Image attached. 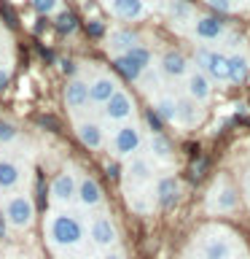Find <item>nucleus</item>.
<instances>
[{
	"instance_id": "nucleus-31",
	"label": "nucleus",
	"mask_w": 250,
	"mask_h": 259,
	"mask_svg": "<svg viewBox=\"0 0 250 259\" xmlns=\"http://www.w3.org/2000/svg\"><path fill=\"white\" fill-rule=\"evenodd\" d=\"M56 30L62 32V35H70V32H76V27H78V22H76V16H73L70 11H62L59 16H56Z\"/></svg>"
},
{
	"instance_id": "nucleus-23",
	"label": "nucleus",
	"mask_w": 250,
	"mask_h": 259,
	"mask_svg": "<svg viewBox=\"0 0 250 259\" xmlns=\"http://www.w3.org/2000/svg\"><path fill=\"white\" fill-rule=\"evenodd\" d=\"M153 113L159 116L161 124H175V113H177V100L169 95H159L153 100Z\"/></svg>"
},
{
	"instance_id": "nucleus-24",
	"label": "nucleus",
	"mask_w": 250,
	"mask_h": 259,
	"mask_svg": "<svg viewBox=\"0 0 250 259\" xmlns=\"http://www.w3.org/2000/svg\"><path fill=\"white\" fill-rule=\"evenodd\" d=\"M148 151H151V157L159 159V162H172V143H169L161 133H151Z\"/></svg>"
},
{
	"instance_id": "nucleus-28",
	"label": "nucleus",
	"mask_w": 250,
	"mask_h": 259,
	"mask_svg": "<svg viewBox=\"0 0 250 259\" xmlns=\"http://www.w3.org/2000/svg\"><path fill=\"white\" fill-rule=\"evenodd\" d=\"M191 16V6L185 0H169V19L172 22H185Z\"/></svg>"
},
{
	"instance_id": "nucleus-14",
	"label": "nucleus",
	"mask_w": 250,
	"mask_h": 259,
	"mask_svg": "<svg viewBox=\"0 0 250 259\" xmlns=\"http://www.w3.org/2000/svg\"><path fill=\"white\" fill-rule=\"evenodd\" d=\"M116 92H118V84H116V78H113V76L100 73L97 78L89 81V103H92V105H105Z\"/></svg>"
},
{
	"instance_id": "nucleus-36",
	"label": "nucleus",
	"mask_w": 250,
	"mask_h": 259,
	"mask_svg": "<svg viewBox=\"0 0 250 259\" xmlns=\"http://www.w3.org/2000/svg\"><path fill=\"white\" fill-rule=\"evenodd\" d=\"M89 32H92V35H102V32H105V27H102L100 22H92V24H89Z\"/></svg>"
},
{
	"instance_id": "nucleus-17",
	"label": "nucleus",
	"mask_w": 250,
	"mask_h": 259,
	"mask_svg": "<svg viewBox=\"0 0 250 259\" xmlns=\"http://www.w3.org/2000/svg\"><path fill=\"white\" fill-rule=\"evenodd\" d=\"M110 14L121 22H137L145 16V3L143 0H108Z\"/></svg>"
},
{
	"instance_id": "nucleus-9",
	"label": "nucleus",
	"mask_w": 250,
	"mask_h": 259,
	"mask_svg": "<svg viewBox=\"0 0 250 259\" xmlns=\"http://www.w3.org/2000/svg\"><path fill=\"white\" fill-rule=\"evenodd\" d=\"M76 202L84 210H94V208H100L102 202H105V192H102V186L97 178L92 176H78V194H76Z\"/></svg>"
},
{
	"instance_id": "nucleus-29",
	"label": "nucleus",
	"mask_w": 250,
	"mask_h": 259,
	"mask_svg": "<svg viewBox=\"0 0 250 259\" xmlns=\"http://www.w3.org/2000/svg\"><path fill=\"white\" fill-rule=\"evenodd\" d=\"M16 138H19V130H16L14 121H8L0 116V146H8V143H14Z\"/></svg>"
},
{
	"instance_id": "nucleus-21",
	"label": "nucleus",
	"mask_w": 250,
	"mask_h": 259,
	"mask_svg": "<svg viewBox=\"0 0 250 259\" xmlns=\"http://www.w3.org/2000/svg\"><path fill=\"white\" fill-rule=\"evenodd\" d=\"M135 46H140V35H137L135 30H113L108 35V49L116 57L127 54L129 49H135Z\"/></svg>"
},
{
	"instance_id": "nucleus-35",
	"label": "nucleus",
	"mask_w": 250,
	"mask_h": 259,
	"mask_svg": "<svg viewBox=\"0 0 250 259\" xmlns=\"http://www.w3.org/2000/svg\"><path fill=\"white\" fill-rule=\"evenodd\" d=\"M148 124H151V133H161V121H159V116L156 113H148Z\"/></svg>"
},
{
	"instance_id": "nucleus-32",
	"label": "nucleus",
	"mask_w": 250,
	"mask_h": 259,
	"mask_svg": "<svg viewBox=\"0 0 250 259\" xmlns=\"http://www.w3.org/2000/svg\"><path fill=\"white\" fill-rule=\"evenodd\" d=\"M140 87L145 89V92H153V89L159 87V73H153V70L148 68V70L140 76Z\"/></svg>"
},
{
	"instance_id": "nucleus-39",
	"label": "nucleus",
	"mask_w": 250,
	"mask_h": 259,
	"mask_svg": "<svg viewBox=\"0 0 250 259\" xmlns=\"http://www.w3.org/2000/svg\"><path fill=\"white\" fill-rule=\"evenodd\" d=\"M247 194H250V176H247Z\"/></svg>"
},
{
	"instance_id": "nucleus-34",
	"label": "nucleus",
	"mask_w": 250,
	"mask_h": 259,
	"mask_svg": "<svg viewBox=\"0 0 250 259\" xmlns=\"http://www.w3.org/2000/svg\"><path fill=\"white\" fill-rule=\"evenodd\" d=\"M8 81H11V70H8L6 65H0V92L8 87Z\"/></svg>"
},
{
	"instance_id": "nucleus-19",
	"label": "nucleus",
	"mask_w": 250,
	"mask_h": 259,
	"mask_svg": "<svg viewBox=\"0 0 250 259\" xmlns=\"http://www.w3.org/2000/svg\"><path fill=\"white\" fill-rule=\"evenodd\" d=\"M185 92H189L191 100L207 103L210 95H213V87H210V78L205 76V73L194 70V73H189V76H185Z\"/></svg>"
},
{
	"instance_id": "nucleus-7",
	"label": "nucleus",
	"mask_w": 250,
	"mask_h": 259,
	"mask_svg": "<svg viewBox=\"0 0 250 259\" xmlns=\"http://www.w3.org/2000/svg\"><path fill=\"white\" fill-rule=\"evenodd\" d=\"M153 178V165H151V159L148 157H140V154H135L132 159L127 162V167H124V184H127V189H140V186H145Z\"/></svg>"
},
{
	"instance_id": "nucleus-5",
	"label": "nucleus",
	"mask_w": 250,
	"mask_h": 259,
	"mask_svg": "<svg viewBox=\"0 0 250 259\" xmlns=\"http://www.w3.org/2000/svg\"><path fill=\"white\" fill-rule=\"evenodd\" d=\"M86 235H89V240L102 251H110L118 243V230H116V224H113V219L108 213H94L89 219Z\"/></svg>"
},
{
	"instance_id": "nucleus-38",
	"label": "nucleus",
	"mask_w": 250,
	"mask_h": 259,
	"mask_svg": "<svg viewBox=\"0 0 250 259\" xmlns=\"http://www.w3.org/2000/svg\"><path fill=\"white\" fill-rule=\"evenodd\" d=\"M6 235H8V222H6L3 210H0V238H6Z\"/></svg>"
},
{
	"instance_id": "nucleus-8",
	"label": "nucleus",
	"mask_w": 250,
	"mask_h": 259,
	"mask_svg": "<svg viewBox=\"0 0 250 259\" xmlns=\"http://www.w3.org/2000/svg\"><path fill=\"white\" fill-rule=\"evenodd\" d=\"M102 113H105V119H108V121L127 124V119L135 116V100H132V95L124 92V89H118V92L102 105Z\"/></svg>"
},
{
	"instance_id": "nucleus-4",
	"label": "nucleus",
	"mask_w": 250,
	"mask_h": 259,
	"mask_svg": "<svg viewBox=\"0 0 250 259\" xmlns=\"http://www.w3.org/2000/svg\"><path fill=\"white\" fill-rule=\"evenodd\" d=\"M108 149L116 159H132L135 154H140L143 149V133L137 124H121L116 133L110 135Z\"/></svg>"
},
{
	"instance_id": "nucleus-33",
	"label": "nucleus",
	"mask_w": 250,
	"mask_h": 259,
	"mask_svg": "<svg viewBox=\"0 0 250 259\" xmlns=\"http://www.w3.org/2000/svg\"><path fill=\"white\" fill-rule=\"evenodd\" d=\"M207 6H213L215 11H231V8H234L231 0H207Z\"/></svg>"
},
{
	"instance_id": "nucleus-15",
	"label": "nucleus",
	"mask_w": 250,
	"mask_h": 259,
	"mask_svg": "<svg viewBox=\"0 0 250 259\" xmlns=\"http://www.w3.org/2000/svg\"><path fill=\"white\" fill-rule=\"evenodd\" d=\"M185 73H189V60H185V54L175 52V49H169V52L161 54V60H159V76L183 78Z\"/></svg>"
},
{
	"instance_id": "nucleus-12",
	"label": "nucleus",
	"mask_w": 250,
	"mask_h": 259,
	"mask_svg": "<svg viewBox=\"0 0 250 259\" xmlns=\"http://www.w3.org/2000/svg\"><path fill=\"white\" fill-rule=\"evenodd\" d=\"M65 105H68L70 113H81L86 111L89 105V84L81 78H70L68 87H65Z\"/></svg>"
},
{
	"instance_id": "nucleus-2",
	"label": "nucleus",
	"mask_w": 250,
	"mask_h": 259,
	"mask_svg": "<svg viewBox=\"0 0 250 259\" xmlns=\"http://www.w3.org/2000/svg\"><path fill=\"white\" fill-rule=\"evenodd\" d=\"M3 216L11 230L16 232H24L35 224V200H32L30 192H14L6 197V205H3Z\"/></svg>"
},
{
	"instance_id": "nucleus-26",
	"label": "nucleus",
	"mask_w": 250,
	"mask_h": 259,
	"mask_svg": "<svg viewBox=\"0 0 250 259\" xmlns=\"http://www.w3.org/2000/svg\"><path fill=\"white\" fill-rule=\"evenodd\" d=\"M113 65H116V70L121 73L124 78H129V81H140V76H143V70L137 68V65L129 60L127 54H118V57H113Z\"/></svg>"
},
{
	"instance_id": "nucleus-27",
	"label": "nucleus",
	"mask_w": 250,
	"mask_h": 259,
	"mask_svg": "<svg viewBox=\"0 0 250 259\" xmlns=\"http://www.w3.org/2000/svg\"><path fill=\"white\" fill-rule=\"evenodd\" d=\"M127 57H129V60H132V62H135V65H137V68H140L143 73L151 68V60H153L151 49H148V46H143V44H140V46H135V49H129Z\"/></svg>"
},
{
	"instance_id": "nucleus-16",
	"label": "nucleus",
	"mask_w": 250,
	"mask_h": 259,
	"mask_svg": "<svg viewBox=\"0 0 250 259\" xmlns=\"http://www.w3.org/2000/svg\"><path fill=\"white\" fill-rule=\"evenodd\" d=\"M237 205H239L237 192H234V186L226 184V181H221L213 189V194H210V208H213L215 213H229V210H234Z\"/></svg>"
},
{
	"instance_id": "nucleus-30",
	"label": "nucleus",
	"mask_w": 250,
	"mask_h": 259,
	"mask_svg": "<svg viewBox=\"0 0 250 259\" xmlns=\"http://www.w3.org/2000/svg\"><path fill=\"white\" fill-rule=\"evenodd\" d=\"M32 8L40 16H54L62 8V0H32Z\"/></svg>"
},
{
	"instance_id": "nucleus-25",
	"label": "nucleus",
	"mask_w": 250,
	"mask_h": 259,
	"mask_svg": "<svg viewBox=\"0 0 250 259\" xmlns=\"http://www.w3.org/2000/svg\"><path fill=\"white\" fill-rule=\"evenodd\" d=\"M226 60H229V81H231V84H242V81L247 78V73H250L247 57L237 52V54L226 57Z\"/></svg>"
},
{
	"instance_id": "nucleus-6",
	"label": "nucleus",
	"mask_w": 250,
	"mask_h": 259,
	"mask_svg": "<svg viewBox=\"0 0 250 259\" xmlns=\"http://www.w3.org/2000/svg\"><path fill=\"white\" fill-rule=\"evenodd\" d=\"M194 62H197L199 73H205L207 78L229 81V60H226L221 52H213V49H197Z\"/></svg>"
},
{
	"instance_id": "nucleus-37",
	"label": "nucleus",
	"mask_w": 250,
	"mask_h": 259,
	"mask_svg": "<svg viewBox=\"0 0 250 259\" xmlns=\"http://www.w3.org/2000/svg\"><path fill=\"white\" fill-rule=\"evenodd\" d=\"M100 259H124V254H121V251H113V248H110V251H105Z\"/></svg>"
},
{
	"instance_id": "nucleus-10",
	"label": "nucleus",
	"mask_w": 250,
	"mask_h": 259,
	"mask_svg": "<svg viewBox=\"0 0 250 259\" xmlns=\"http://www.w3.org/2000/svg\"><path fill=\"white\" fill-rule=\"evenodd\" d=\"M76 138L86 146L89 151H100L105 143V130L94 119H76Z\"/></svg>"
},
{
	"instance_id": "nucleus-3",
	"label": "nucleus",
	"mask_w": 250,
	"mask_h": 259,
	"mask_svg": "<svg viewBox=\"0 0 250 259\" xmlns=\"http://www.w3.org/2000/svg\"><path fill=\"white\" fill-rule=\"evenodd\" d=\"M76 194H78V176H76V170H70V167L59 170V173L51 178V184H48V200H51V205L56 210L70 208L73 202H76Z\"/></svg>"
},
{
	"instance_id": "nucleus-18",
	"label": "nucleus",
	"mask_w": 250,
	"mask_h": 259,
	"mask_svg": "<svg viewBox=\"0 0 250 259\" xmlns=\"http://www.w3.org/2000/svg\"><path fill=\"white\" fill-rule=\"evenodd\" d=\"M231 238L229 235H210L202 243V256L205 259H231Z\"/></svg>"
},
{
	"instance_id": "nucleus-1",
	"label": "nucleus",
	"mask_w": 250,
	"mask_h": 259,
	"mask_svg": "<svg viewBox=\"0 0 250 259\" xmlns=\"http://www.w3.org/2000/svg\"><path fill=\"white\" fill-rule=\"evenodd\" d=\"M46 240L48 246L56 251H68V248H78L86 240V224L84 219L73 210H54L46 219Z\"/></svg>"
},
{
	"instance_id": "nucleus-13",
	"label": "nucleus",
	"mask_w": 250,
	"mask_h": 259,
	"mask_svg": "<svg viewBox=\"0 0 250 259\" xmlns=\"http://www.w3.org/2000/svg\"><path fill=\"white\" fill-rule=\"evenodd\" d=\"M24 178V167L11 157H0V194H11L19 189Z\"/></svg>"
},
{
	"instance_id": "nucleus-11",
	"label": "nucleus",
	"mask_w": 250,
	"mask_h": 259,
	"mask_svg": "<svg viewBox=\"0 0 250 259\" xmlns=\"http://www.w3.org/2000/svg\"><path fill=\"white\" fill-rule=\"evenodd\" d=\"M180 194H183V189H180V181H177L175 176H161L156 181V189H153L156 205L164 208V210L175 208L177 202H180Z\"/></svg>"
},
{
	"instance_id": "nucleus-22",
	"label": "nucleus",
	"mask_w": 250,
	"mask_h": 259,
	"mask_svg": "<svg viewBox=\"0 0 250 259\" xmlns=\"http://www.w3.org/2000/svg\"><path fill=\"white\" fill-rule=\"evenodd\" d=\"M194 35L199 40H218L223 35V24L215 19V16H199L197 22H194Z\"/></svg>"
},
{
	"instance_id": "nucleus-20",
	"label": "nucleus",
	"mask_w": 250,
	"mask_h": 259,
	"mask_svg": "<svg viewBox=\"0 0 250 259\" xmlns=\"http://www.w3.org/2000/svg\"><path fill=\"white\" fill-rule=\"evenodd\" d=\"M199 121H202V111H199L197 100H191V97H180V100H177L175 124H180V127H185V130H191V127H197Z\"/></svg>"
}]
</instances>
